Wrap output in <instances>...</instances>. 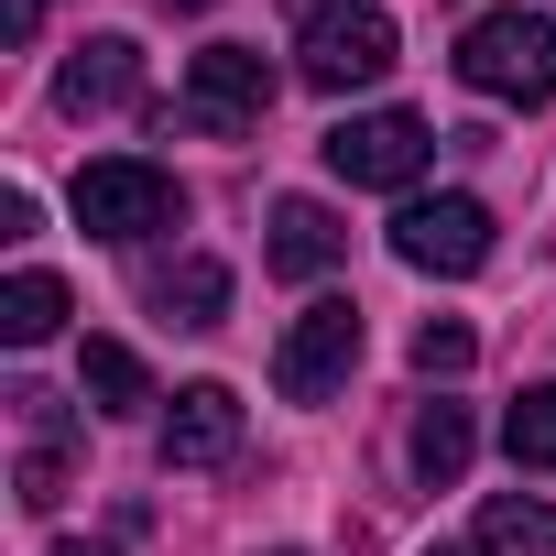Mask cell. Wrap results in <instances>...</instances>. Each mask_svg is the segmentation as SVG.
<instances>
[{
  "mask_svg": "<svg viewBox=\"0 0 556 556\" xmlns=\"http://www.w3.org/2000/svg\"><path fill=\"white\" fill-rule=\"evenodd\" d=\"M458 77L480 99H513V110H545L556 99V23L545 12H480L458 34Z\"/></svg>",
  "mask_w": 556,
  "mask_h": 556,
  "instance_id": "1",
  "label": "cell"
},
{
  "mask_svg": "<svg viewBox=\"0 0 556 556\" xmlns=\"http://www.w3.org/2000/svg\"><path fill=\"white\" fill-rule=\"evenodd\" d=\"M55 110H66V121L142 110V45H131V34H88V45L55 66Z\"/></svg>",
  "mask_w": 556,
  "mask_h": 556,
  "instance_id": "8",
  "label": "cell"
},
{
  "mask_svg": "<svg viewBox=\"0 0 556 556\" xmlns=\"http://www.w3.org/2000/svg\"><path fill=\"white\" fill-rule=\"evenodd\" d=\"M273 556H295V545H273Z\"/></svg>",
  "mask_w": 556,
  "mask_h": 556,
  "instance_id": "23",
  "label": "cell"
},
{
  "mask_svg": "<svg viewBox=\"0 0 556 556\" xmlns=\"http://www.w3.org/2000/svg\"><path fill=\"white\" fill-rule=\"evenodd\" d=\"M317 153H328V175H339V186H382V197H404V186L426 175L437 131H426L415 110H361V121H339Z\"/></svg>",
  "mask_w": 556,
  "mask_h": 556,
  "instance_id": "5",
  "label": "cell"
},
{
  "mask_svg": "<svg viewBox=\"0 0 556 556\" xmlns=\"http://www.w3.org/2000/svg\"><path fill=\"white\" fill-rule=\"evenodd\" d=\"M295 77L350 99V88H382L393 77V12H371V0H317L306 34H295Z\"/></svg>",
  "mask_w": 556,
  "mask_h": 556,
  "instance_id": "3",
  "label": "cell"
},
{
  "mask_svg": "<svg viewBox=\"0 0 556 556\" xmlns=\"http://www.w3.org/2000/svg\"><path fill=\"white\" fill-rule=\"evenodd\" d=\"M55 328H66V285H55L45 262H23L12 285H0V339H12V350H45Z\"/></svg>",
  "mask_w": 556,
  "mask_h": 556,
  "instance_id": "14",
  "label": "cell"
},
{
  "mask_svg": "<svg viewBox=\"0 0 556 556\" xmlns=\"http://www.w3.org/2000/svg\"><path fill=\"white\" fill-rule=\"evenodd\" d=\"M55 556H110V545H55Z\"/></svg>",
  "mask_w": 556,
  "mask_h": 556,
  "instance_id": "20",
  "label": "cell"
},
{
  "mask_svg": "<svg viewBox=\"0 0 556 556\" xmlns=\"http://www.w3.org/2000/svg\"><path fill=\"white\" fill-rule=\"evenodd\" d=\"M469 361H480V328H469V317H426V328H415V371H426V382H458Z\"/></svg>",
  "mask_w": 556,
  "mask_h": 556,
  "instance_id": "18",
  "label": "cell"
},
{
  "mask_svg": "<svg viewBox=\"0 0 556 556\" xmlns=\"http://www.w3.org/2000/svg\"><path fill=\"white\" fill-rule=\"evenodd\" d=\"M404 447H415V480H437V491H447V480H469L480 426H469V404H447V393H437V404H415V437H404Z\"/></svg>",
  "mask_w": 556,
  "mask_h": 556,
  "instance_id": "12",
  "label": "cell"
},
{
  "mask_svg": "<svg viewBox=\"0 0 556 556\" xmlns=\"http://www.w3.org/2000/svg\"><path fill=\"white\" fill-rule=\"evenodd\" d=\"M0 34H12V45H34V34H45V0H0Z\"/></svg>",
  "mask_w": 556,
  "mask_h": 556,
  "instance_id": "19",
  "label": "cell"
},
{
  "mask_svg": "<svg viewBox=\"0 0 556 556\" xmlns=\"http://www.w3.org/2000/svg\"><path fill=\"white\" fill-rule=\"evenodd\" d=\"M480 556H556V502H523V491L480 502Z\"/></svg>",
  "mask_w": 556,
  "mask_h": 556,
  "instance_id": "16",
  "label": "cell"
},
{
  "mask_svg": "<svg viewBox=\"0 0 556 556\" xmlns=\"http://www.w3.org/2000/svg\"><path fill=\"white\" fill-rule=\"evenodd\" d=\"M77 382H88L99 415H142V404H153V371H142L121 339H88V350H77Z\"/></svg>",
  "mask_w": 556,
  "mask_h": 556,
  "instance_id": "15",
  "label": "cell"
},
{
  "mask_svg": "<svg viewBox=\"0 0 556 556\" xmlns=\"http://www.w3.org/2000/svg\"><path fill=\"white\" fill-rule=\"evenodd\" d=\"M66 207H77L88 240H153V229H186V186H175L164 164H142V153L88 164V175L66 186Z\"/></svg>",
  "mask_w": 556,
  "mask_h": 556,
  "instance_id": "2",
  "label": "cell"
},
{
  "mask_svg": "<svg viewBox=\"0 0 556 556\" xmlns=\"http://www.w3.org/2000/svg\"><path fill=\"white\" fill-rule=\"evenodd\" d=\"M393 262H404V273H437V285L480 273V262H491V207H480V197H404Z\"/></svg>",
  "mask_w": 556,
  "mask_h": 556,
  "instance_id": "6",
  "label": "cell"
},
{
  "mask_svg": "<svg viewBox=\"0 0 556 556\" xmlns=\"http://www.w3.org/2000/svg\"><path fill=\"white\" fill-rule=\"evenodd\" d=\"M426 556H480V545H426Z\"/></svg>",
  "mask_w": 556,
  "mask_h": 556,
  "instance_id": "21",
  "label": "cell"
},
{
  "mask_svg": "<svg viewBox=\"0 0 556 556\" xmlns=\"http://www.w3.org/2000/svg\"><path fill=\"white\" fill-rule=\"evenodd\" d=\"M175 12H207V0H175Z\"/></svg>",
  "mask_w": 556,
  "mask_h": 556,
  "instance_id": "22",
  "label": "cell"
},
{
  "mask_svg": "<svg viewBox=\"0 0 556 556\" xmlns=\"http://www.w3.org/2000/svg\"><path fill=\"white\" fill-rule=\"evenodd\" d=\"M153 306H164L175 328H218V317H229V262H207V251L164 262V273H153Z\"/></svg>",
  "mask_w": 556,
  "mask_h": 556,
  "instance_id": "13",
  "label": "cell"
},
{
  "mask_svg": "<svg viewBox=\"0 0 556 556\" xmlns=\"http://www.w3.org/2000/svg\"><path fill=\"white\" fill-rule=\"evenodd\" d=\"M23 404V426H34V447H23V513H55L66 502V458H77V415H66V393H12Z\"/></svg>",
  "mask_w": 556,
  "mask_h": 556,
  "instance_id": "11",
  "label": "cell"
},
{
  "mask_svg": "<svg viewBox=\"0 0 556 556\" xmlns=\"http://www.w3.org/2000/svg\"><path fill=\"white\" fill-rule=\"evenodd\" d=\"M502 447H513V469H556V382H523V393H513Z\"/></svg>",
  "mask_w": 556,
  "mask_h": 556,
  "instance_id": "17",
  "label": "cell"
},
{
  "mask_svg": "<svg viewBox=\"0 0 556 556\" xmlns=\"http://www.w3.org/2000/svg\"><path fill=\"white\" fill-rule=\"evenodd\" d=\"M240 447V393L229 382H186L164 404V469H218Z\"/></svg>",
  "mask_w": 556,
  "mask_h": 556,
  "instance_id": "10",
  "label": "cell"
},
{
  "mask_svg": "<svg viewBox=\"0 0 556 556\" xmlns=\"http://www.w3.org/2000/svg\"><path fill=\"white\" fill-rule=\"evenodd\" d=\"M350 371H361V306L350 295H317L285 339H273V393L285 404H328Z\"/></svg>",
  "mask_w": 556,
  "mask_h": 556,
  "instance_id": "4",
  "label": "cell"
},
{
  "mask_svg": "<svg viewBox=\"0 0 556 556\" xmlns=\"http://www.w3.org/2000/svg\"><path fill=\"white\" fill-rule=\"evenodd\" d=\"M262 110H273V66H262V45H207V55L186 66L175 121H197V131H262Z\"/></svg>",
  "mask_w": 556,
  "mask_h": 556,
  "instance_id": "7",
  "label": "cell"
},
{
  "mask_svg": "<svg viewBox=\"0 0 556 556\" xmlns=\"http://www.w3.org/2000/svg\"><path fill=\"white\" fill-rule=\"evenodd\" d=\"M262 262L285 273V285H328V273L350 262L339 207H328V197H273V240H262Z\"/></svg>",
  "mask_w": 556,
  "mask_h": 556,
  "instance_id": "9",
  "label": "cell"
}]
</instances>
